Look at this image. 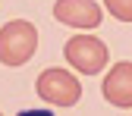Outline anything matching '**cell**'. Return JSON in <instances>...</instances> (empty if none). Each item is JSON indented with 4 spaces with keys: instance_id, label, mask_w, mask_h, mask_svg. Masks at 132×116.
<instances>
[{
    "instance_id": "3957f363",
    "label": "cell",
    "mask_w": 132,
    "mask_h": 116,
    "mask_svg": "<svg viewBox=\"0 0 132 116\" xmlns=\"http://www.w3.org/2000/svg\"><path fill=\"white\" fill-rule=\"evenodd\" d=\"M63 57H66V63H69L76 72H82V75H97L107 66V57L110 53H107V44L101 38H94V35H76V38L66 41Z\"/></svg>"
},
{
    "instance_id": "277c9868",
    "label": "cell",
    "mask_w": 132,
    "mask_h": 116,
    "mask_svg": "<svg viewBox=\"0 0 132 116\" xmlns=\"http://www.w3.org/2000/svg\"><path fill=\"white\" fill-rule=\"evenodd\" d=\"M54 19L60 25H69L79 31L97 28L104 19V10L94 3V0H57L54 3Z\"/></svg>"
},
{
    "instance_id": "7a4b0ae2",
    "label": "cell",
    "mask_w": 132,
    "mask_h": 116,
    "mask_svg": "<svg viewBox=\"0 0 132 116\" xmlns=\"http://www.w3.org/2000/svg\"><path fill=\"white\" fill-rule=\"evenodd\" d=\"M35 91L41 101L54 104V107H76L79 97H82V82L69 72V69H60V66H51L44 69L35 82Z\"/></svg>"
},
{
    "instance_id": "5b68a950",
    "label": "cell",
    "mask_w": 132,
    "mask_h": 116,
    "mask_svg": "<svg viewBox=\"0 0 132 116\" xmlns=\"http://www.w3.org/2000/svg\"><path fill=\"white\" fill-rule=\"evenodd\" d=\"M104 101L113 104V107H120V110H129L132 107V63L123 60L117 66H110V72L104 75Z\"/></svg>"
},
{
    "instance_id": "52a82bcc",
    "label": "cell",
    "mask_w": 132,
    "mask_h": 116,
    "mask_svg": "<svg viewBox=\"0 0 132 116\" xmlns=\"http://www.w3.org/2000/svg\"><path fill=\"white\" fill-rule=\"evenodd\" d=\"M16 116H54L51 110H22V113H16Z\"/></svg>"
},
{
    "instance_id": "6da1fadb",
    "label": "cell",
    "mask_w": 132,
    "mask_h": 116,
    "mask_svg": "<svg viewBox=\"0 0 132 116\" xmlns=\"http://www.w3.org/2000/svg\"><path fill=\"white\" fill-rule=\"evenodd\" d=\"M38 50V28L28 19H13L0 28V63L25 66Z\"/></svg>"
},
{
    "instance_id": "8992f818",
    "label": "cell",
    "mask_w": 132,
    "mask_h": 116,
    "mask_svg": "<svg viewBox=\"0 0 132 116\" xmlns=\"http://www.w3.org/2000/svg\"><path fill=\"white\" fill-rule=\"evenodd\" d=\"M104 6L110 10L113 19H120V22H132V0H104Z\"/></svg>"
},
{
    "instance_id": "ba28073f",
    "label": "cell",
    "mask_w": 132,
    "mask_h": 116,
    "mask_svg": "<svg viewBox=\"0 0 132 116\" xmlns=\"http://www.w3.org/2000/svg\"><path fill=\"white\" fill-rule=\"evenodd\" d=\"M0 116H3V113H0Z\"/></svg>"
}]
</instances>
